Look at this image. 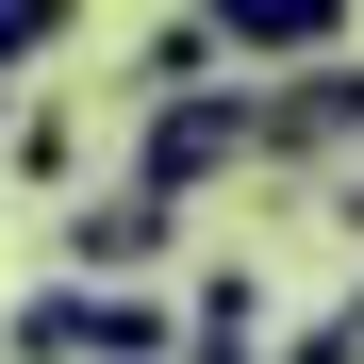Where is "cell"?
Masks as SVG:
<instances>
[{"label": "cell", "instance_id": "obj_1", "mask_svg": "<svg viewBox=\"0 0 364 364\" xmlns=\"http://www.w3.org/2000/svg\"><path fill=\"white\" fill-rule=\"evenodd\" d=\"M149 199H215V182H265V83H215V100H133V166Z\"/></svg>", "mask_w": 364, "mask_h": 364}, {"label": "cell", "instance_id": "obj_2", "mask_svg": "<svg viewBox=\"0 0 364 364\" xmlns=\"http://www.w3.org/2000/svg\"><path fill=\"white\" fill-rule=\"evenodd\" d=\"M166 249H182V199H149V182L67 199V282H100V298H166Z\"/></svg>", "mask_w": 364, "mask_h": 364}, {"label": "cell", "instance_id": "obj_3", "mask_svg": "<svg viewBox=\"0 0 364 364\" xmlns=\"http://www.w3.org/2000/svg\"><path fill=\"white\" fill-rule=\"evenodd\" d=\"M348 149H364V50L265 83V166H282V182H298V166H348Z\"/></svg>", "mask_w": 364, "mask_h": 364}, {"label": "cell", "instance_id": "obj_4", "mask_svg": "<svg viewBox=\"0 0 364 364\" xmlns=\"http://www.w3.org/2000/svg\"><path fill=\"white\" fill-rule=\"evenodd\" d=\"M182 364H282V348H265V282H249V265H199V298H182Z\"/></svg>", "mask_w": 364, "mask_h": 364}, {"label": "cell", "instance_id": "obj_5", "mask_svg": "<svg viewBox=\"0 0 364 364\" xmlns=\"http://www.w3.org/2000/svg\"><path fill=\"white\" fill-rule=\"evenodd\" d=\"M215 83H232V33L215 17H149L133 33V100H215Z\"/></svg>", "mask_w": 364, "mask_h": 364}, {"label": "cell", "instance_id": "obj_6", "mask_svg": "<svg viewBox=\"0 0 364 364\" xmlns=\"http://www.w3.org/2000/svg\"><path fill=\"white\" fill-rule=\"evenodd\" d=\"M0 149H17V182H83V116H67V100H33Z\"/></svg>", "mask_w": 364, "mask_h": 364}, {"label": "cell", "instance_id": "obj_7", "mask_svg": "<svg viewBox=\"0 0 364 364\" xmlns=\"http://www.w3.org/2000/svg\"><path fill=\"white\" fill-rule=\"evenodd\" d=\"M282 364H364V282L331 298V315H298V331H282Z\"/></svg>", "mask_w": 364, "mask_h": 364}, {"label": "cell", "instance_id": "obj_8", "mask_svg": "<svg viewBox=\"0 0 364 364\" xmlns=\"http://www.w3.org/2000/svg\"><path fill=\"white\" fill-rule=\"evenodd\" d=\"M33 50H67V0H0V83H17Z\"/></svg>", "mask_w": 364, "mask_h": 364}, {"label": "cell", "instance_id": "obj_9", "mask_svg": "<svg viewBox=\"0 0 364 364\" xmlns=\"http://www.w3.org/2000/svg\"><path fill=\"white\" fill-rule=\"evenodd\" d=\"M0 133H17V83H0Z\"/></svg>", "mask_w": 364, "mask_h": 364}]
</instances>
